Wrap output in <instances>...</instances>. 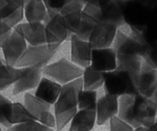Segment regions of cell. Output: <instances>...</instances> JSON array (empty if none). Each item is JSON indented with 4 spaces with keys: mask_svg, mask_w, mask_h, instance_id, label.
Returning a JSON list of instances; mask_svg holds the SVG:
<instances>
[{
    "mask_svg": "<svg viewBox=\"0 0 157 131\" xmlns=\"http://www.w3.org/2000/svg\"><path fill=\"white\" fill-rule=\"evenodd\" d=\"M82 79L78 78L62 87L55 104L56 125L58 131L62 130L76 114L78 93L82 90Z\"/></svg>",
    "mask_w": 157,
    "mask_h": 131,
    "instance_id": "6da1fadb",
    "label": "cell"
},
{
    "mask_svg": "<svg viewBox=\"0 0 157 131\" xmlns=\"http://www.w3.org/2000/svg\"><path fill=\"white\" fill-rule=\"evenodd\" d=\"M104 84L107 94L114 96L139 94L137 85L126 72L117 70L104 73Z\"/></svg>",
    "mask_w": 157,
    "mask_h": 131,
    "instance_id": "7a4b0ae2",
    "label": "cell"
},
{
    "mask_svg": "<svg viewBox=\"0 0 157 131\" xmlns=\"http://www.w3.org/2000/svg\"><path fill=\"white\" fill-rule=\"evenodd\" d=\"M83 72L79 67L66 59H62L43 69V73L45 75L64 85L80 78L83 75Z\"/></svg>",
    "mask_w": 157,
    "mask_h": 131,
    "instance_id": "3957f363",
    "label": "cell"
},
{
    "mask_svg": "<svg viewBox=\"0 0 157 131\" xmlns=\"http://www.w3.org/2000/svg\"><path fill=\"white\" fill-rule=\"evenodd\" d=\"M63 18L68 31L84 41H89L95 26L99 23L82 11L70 13Z\"/></svg>",
    "mask_w": 157,
    "mask_h": 131,
    "instance_id": "277c9868",
    "label": "cell"
},
{
    "mask_svg": "<svg viewBox=\"0 0 157 131\" xmlns=\"http://www.w3.org/2000/svg\"><path fill=\"white\" fill-rule=\"evenodd\" d=\"M56 51L51 50L47 44L31 46L22 56L16 67L17 68L38 67L44 68L48 62L53 57Z\"/></svg>",
    "mask_w": 157,
    "mask_h": 131,
    "instance_id": "5b68a950",
    "label": "cell"
},
{
    "mask_svg": "<svg viewBox=\"0 0 157 131\" xmlns=\"http://www.w3.org/2000/svg\"><path fill=\"white\" fill-rule=\"evenodd\" d=\"M48 16L49 19L45 26L46 43L51 50L56 51L67 38L68 29L63 16L54 14Z\"/></svg>",
    "mask_w": 157,
    "mask_h": 131,
    "instance_id": "8992f818",
    "label": "cell"
},
{
    "mask_svg": "<svg viewBox=\"0 0 157 131\" xmlns=\"http://www.w3.org/2000/svg\"><path fill=\"white\" fill-rule=\"evenodd\" d=\"M24 103L25 107L35 120L49 128L55 126L56 119L51 114L49 104L29 93L25 94Z\"/></svg>",
    "mask_w": 157,
    "mask_h": 131,
    "instance_id": "52a82bcc",
    "label": "cell"
},
{
    "mask_svg": "<svg viewBox=\"0 0 157 131\" xmlns=\"http://www.w3.org/2000/svg\"><path fill=\"white\" fill-rule=\"evenodd\" d=\"M133 113L136 120L140 126L150 127L155 122L157 106L149 98L137 94L135 96Z\"/></svg>",
    "mask_w": 157,
    "mask_h": 131,
    "instance_id": "ba28073f",
    "label": "cell"
},
{
    "mask_svg": "<svg viewBox=\"0 0 157 131\" xmlns=\"http://www.w3.org/2000/svg\"><path fill=\"white\" fill-rule=\"evenodd\" d=\"M139 94L152 100L157 91V69L143 57L141 71L137 82Z\"/></svg>",
    "mask_w": 157,
    "mask_h": 131,
    "instance_id": "9c48e42d",
    "label": "cell"
},
{
    "mask_svg": "<svg viewBox=\"0 0 157 131\" xmlns=\"http://www.w3.org/2000/svg\"><path fill=\"white\" fill-rule=\"evenodd\" d=\"M7 66L15 67L27 49L25 40L19 33L13 30L11 35L2 47Z\"/></svg>",
    "mask_w": 157,
    "mask_h": 131,
    "instance_id": "30bf717a",
    "label": "cell"
},
{
    "mask_svg": "<svg viewBox=\"0 0 157 131\" xmlns=\"http://www.w3.org/2000/svg\"><path fill=\"white\" fill-rule=\"evenodd\" d=\"M117 33V27L107 22H99L95 26L90 39L89 43L92 49L109 48L114 42Z\"/></svg>",
    "mask_w": 157,
    "mask_h": 131,
    "instance_id": "8fae6325",
    "label": "cell"
},
{
    "mask_svg": "<svg viewBox=\"0 0 157 131\" xmlns=\"http://www.w3.org/2000/svg\"><path fill=\"white\" fill-rule=\"evenodd\" d=\"M91 67L102 73L116 70L117 68L116 53L114 49H93L91 52Z\"/></svg>",
    "mask_w": 157,
    "mask_h": 131,
    "instance_id": "7c38bea8",
    "label": "cell"
},
{
    "mask_svg": "<svg viewBox=\"0 0 157 131\" xmlns=\"http://www.w3.org/2000/svg\"><path fill=\"white\" fill-rule=\"evenodd\" d=\"M14 30L19 33L32 46L46 44V30L44 25L41 22L21 23L15 27Z\"/></svg>",
    "mask_w": 157,
    "mask_h": 131,
    "instance_id": "4fadbf2b",
    "label": "cell"
},
{
    "mask_svg": "<svg viewBox=\"0 0 157 131\" xmlns=\"http://www.w3.org/2000/svg\"><path fill=\"white\" fill-rule=\"evenodd\" d=\"M92 48L88 41H84L77 36L71 37V58L77 65L86 68L91 63Z\"/></svg>",
    "mask_w": 157,
    "mask_h": 131,
    "instance_id": "5bb4252c",
    "label": "cell"
},
{
    "mask_svg": "<svg viewBox=\"0 0 157 131\" xmlns=\"http://www.w3.org/2000/svg\"><path fill=\"white\" fill-rule=\"evenodd\" d=\"M24 1H6V4L0 12V22L15 28L23 18Z\"/></svg>",
    "mask_w": 157,
    "mask_h": 131,
    "instance_id": "9a60e30c",
    "label": "cell"
},
{
    "mask_svg": "<svg viewBox=\"0 0 157 131\" xmlns=\"http://www.w3.org/2000/svg\"><path fill=\"white\" fill-rule=\"evenodd\" d=\"M43 68L25 67L22 68V75L14 83L13 93L16 95L35 88L41 80Z\"/></svg>",
    "mask_w": 157,
    "mask_h": 131,
    "instance_id": "2e32d148",
    "label": "cell"
},
{
    "mask_svg": "<svg viewBox=\"0 0 157 131\" xmlns=\"http://www.w3.org/2000/svg\"><path fill=\"white\" fill-rule=\"evenodd\" d=\"M102 13V22L120 27L126 22L122 5L114 1H99Z\"/></svg>",
    "mask_w": 157,
    "mask_h": 131,
    "instance_id": "e0dca14e",
    "label": "cell"
},
{
    "mask_svg": "<svg viewBox=\"0 0 157 131\" xmlns=\"http://www.w3.org/2000/svg\"><path fill=\"white\" fill-rule=\"evenodd\" d=\"M119 110V102L117 96L106 94L99 99L96 104V115L99 125L105 123L113 118Z\"/></svg>",
    "mask_w": 157,
    "mask_h": 131,
    "instance_id": "ac0fdd59",
    "label": "cell"
},
{
    "mask_svg": "<svg viewBox=\"0 0 157 131\" xmlns=\"http://www.w3.org/2000/svg\"><path fill=\"white\" fill-rule=\"evenodd\" d=\"M117 70L129 73L137 85L138 78L141 71L143 56L139 55H121L116 54Z\"/></svg>",
    "mask_w": 157,
    "mask_h": 131,
    "instance_id": "d6986e66",
    "label": "cell"
},
{
    "mask_svg": "<svg viewBox=\"0 0 157 131\" xmlns=\"http://www.w3.org/2000/svg\"><path fill=\"white\" fill-rule=\"evenodd\" d=\"M61 90L62 87L59 84L47 78H43L36 91V97L48 104H53L56 103Z\"/></svg>",
    "mask_w": 157,
    "mask_h": 131,
    "instance_id": "ffe728a7",
    "label": "cell"
},
{
    "mask_svg": "<svg viewBox=\"0 0 157 131\" xmlns=\"http://www.w3.org/2000/svg\"><path fill=\"white\" fill-rule=\"evenodd\" d=\"M96 119V109L80 110L73 117L69 131H90Z\"/></svg>",
    "mask_w": 157,
    "mask_h": 131,
    "instance_id": "44dd1931",
    "label": "cell"
},
{
    "mask_svg": "<svg viewBox=\"0 0 157 131\" xmlns=\"http://www.w3.org/2000/svg\"><path fill=\"white\" fill-rule=\"evenodd\" d=\"M136 95H123L119 100V118L132 127L138 128L140 125L136 120L133 113V105Z\"/></svg>",
    "mask_w": 157,
    "mask_h": 131,
    "instance_id": "7402d4cb",
    "label": "cell"
},
{
    "mask_svg": "<svg viewBox=\"0 0 157 131\" xmlns=\"http://www.w3.org/2000/svg\"><path fill=\"white\" fill-rule=\"evenodd\" d=\"M24 13L29 22H41L48 16L47 10L43 1H29L24 6Z\"/></svg>",
    "mask_w": 157,
    "mask_h": 131,
    "instance_id": "603a6c76",
    "label": "cell"
},
{
    "mask_svg": "<svg viewBox=\"0 0 157 131\" xmlns=\"http://www.w3.org/2000/svg\"><path fill=\"white\" fill-rule=\"evenodd\" d=\"M104 80V73L96 70L91 67V65L87 67L83 72L82 83L85 90L95 91L102 87Z\"/></svg>",
    "mask_w": 157,
    "mask_h": 131,
    "instance_id": "cb8c5ba5",
    "label": "cell"
},
{
    "mask_svg": "<svg viewBox=\"0 0 157 131\" xmlns=\"http://www.w3.org/2000/svg\"><path fill=\"white\" fill-rule=\"evenodd\" d=\"M22 75V68H15L6 65L0 66V91L14 84Z\"/></svg>",
    "mask_w": 157,
    "mask_h": 131,
    "instance_id": "d4e9b609",
    "label": "cell"
},
{
    "mask_svg": "<svg viewBox=\"0 0 157 131\" xmlns=\"http://www.w3.org/2000/svg\"><path fill=\"white\" fill-rule=\"evenodd\" d=\"M34 120H36L33 118V116L29 114L25 106L19 103H13L11 117H10L12 126L26 123V122L34 121Z\"/></svg>",
    "mask_w": 157,
    "mask_h": 131,
    "instance_id": "484cf974",
    "label": "cell"
},
{
    "mask_svg": "<svg viewBox=\"0 0 157 131\" xmlns=\"http://www.w3.org/2000/svg\"><path fill=\"white\" fill-rule=\"evenodd\" d=\"M96 92L81 90L78 93V106L80 110L96 109Z\"/></svg>",
    "mask_w": 157,
    "mask_h": 131,
    "instance_id": "4316f807",
    "label": "cell"
},
{
    "mask_svg": "<svg viewBox=\"0 0 157 131\" xmlns=\"http://www.w3.org/2000/svg\"><path fill=\"white\" fill-rule=\"evenodd\" d=\"M13 103L11 101L0 93V124L8 127H11L10 117L12 114Z\"/></svg>",
    "mask_w": 157,
    "mask_h": 131,
    "instance_id": "83f0119b",
    "label": "cell"
},
{
    "mask_svg": "<svg viewBox=\"0 0 157 131\" xmlns=\"http://www.w3.org/2000/svg\"><path fill=\"white\" fill-rule=\"evenodd\" d=\"M8 131H52V129L34 120L13 125L9 128Z\"/></svg>",
    "mask_w": 157,
    "mask_h": 131,
    "instance_id": "f1b7e54d",
    "label": "cell"
},
{
    "mask_svg": "<svg viewBox=\"0 0 157 131\" xmlns=\"http://www.w3.org/2000/svg\"><path fill=\"white\" fill-rule=\"evenodd\" d=\"M82 12L98 22H102V13L99 1H89L84 6Z\"/></svg>",
    "mask_w": 157,
    "mask_h": 131,
    "instance_id": "f546056e",
    "label": "cell"
},
{
    "mask_svg": "<svg viewBox=\"0 0 157 131\" xmlns=\"http://www.w3.org/2000/svg\"><path fill=\"white\" fill-rule=\"evenodd\" d=\"M110 131H134L132 127L128 123L120 119L113 117L110 119Z\"/></svg>",
    "mask_w": 157,
    "mask_h": 131,
    "instance_id": "4dcf8cb0",
    "label": "cell"
},
{
    "mask_svg": "<svg viewBox=\"0 0 157 131\" xmlns=\"http://www.w3.org/2000/svg\"><path fill=\"white\" fill-rule=\"evenodd\" d=\"M13 29L0 22V48H2L5 42L11 35Z\"/></svg>",
    "mask_w": 157,
    "mask_h": 131,
    "instance_id": "1f68e13d",
    "label": "cell"
},
{
    "mask_svg": "<svg viewBox=\"0 0 157 131\" xmlns=\"http://www.w3.org/2000/svg\"><path fill=\"white\" fill-rule=\"evenodd\" d=\"M149 131H157V121H155L150 127H149Z\"/></svg>",
    "mask_w": 157,
    "mask_h": 131,
    "instance_id": "d6a6232c",
    "label": "cell"
},
{
    "mask_svg": "<svg viewBox=\"0 0 157 131\" xmlns=\"http://www.w3.org/2000/svg\"><path fill=\"white\" fill-rule=\"evenodd\" d=\"M134 131H149V127H145V126H140V127L136 128Z\"/></svg>",
    "mask_w": 157,
    "mask_h": 131,
    "instance_id": "836d02e7",
    "label": "cell"
},
{
    "mask_svg": "<svg viewBox=\"0 0 157 131\" xmlns=\"http://www.w3.org/2000/svg\"><path fill=\"white\" fill-rule=\"evenodd\" d=\"M6 4V1H0V12L2 10L5 5Z\"/></svg>",
    "mask_w": 157,
    "mask_h": 131,
    "instance_id": "e575fe53",
    "label": "cell"
},
{
    "mask_svg": "<svg viewBox=\"0 0 157 131\" xmlns=\"http://www.w3.org/2000/svg\"><path fill=\"white\" fill-rule=\"evenodd\" d=\"M2 65H3V63H2V60H0V66H2Z\"/></svg>",
    "mask_w": 157,
    "mask_h": 131,
    "instance_id": "d590c367",
    "label": "cell"
},
{
    "mask_svg": "<svg viewBox=\"0 0 157 131\" xmlns=\"http://www.w3.org/2000/svg\"><path fill=\"white\" fill-rule=\"evenodd\" d=\"M0 131H2V129H1V128H0Z\"/></svg>",
    "mask_w": 157,
    "mask_h": 131,
    "instance_id": "8d00e7d4",
    "label": "cell"
}]
</instances>
